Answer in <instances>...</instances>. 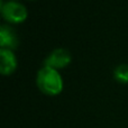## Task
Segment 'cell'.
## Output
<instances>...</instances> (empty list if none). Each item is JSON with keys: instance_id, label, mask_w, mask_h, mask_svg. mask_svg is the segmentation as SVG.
I'll return each instance as SVG.
<instances>
[{"instance_id": "5", "label": "cell", "mask_w": 128, "mask_h": 128, "mask_svg": "<svg viewBox=\"0 0 128 128\" xmlns=\"http://www.w3.org/2000/svg\"><path fill=\"white\" fill-rule=\"evenodd\" d=\"M0 72L9 74L16 68L17 60L14 52L9 48H0Z\"/></svg>"}, {"instance_id": "3", "label": "cell", "mask_w": 128, "mask_h": 128, "mask_svg": "<svg viewBox=\"0 0 128 128\" xmlns=\"http://www.w3.org/2000/svg\"><path fill=\"white\" fill-rule=\"evenodd\" d=\"M71 61V54L64 47H58L53 50L51 53L47 55V58L44 60L45 66H51V68H63Z\"/></svg>"}, {"instance_id": "1", "label": "cell", "mask_w": 128, "mask_h": 128, "mask_svg": "<svg viewBox=\"0 0 128 128\" xmlns=\"http://www.w3.org/2000/svg\"><path fill=\"white\" fill-rule=\"evenodd\" d=\"M36 82L38 88L47 94H56L62 90L63 86L62 78L56 68L45 65L38 70Z\"/></svg>"}, {"instance_id": "2", "label": "cell", "mask_w": 128, "mask_h": 128, "mask_svg": "<svg viewBox=\"0 0 128 128\" xmlns=\"http://www.w3.org/2000/svg\"><path fill=\"white\" fill-rule=\"evenodd\" d=\"M1 14L4 19L11 22H22L27 17V9L22 4L15 0H8L4 2L1 0Z\"/></svg>"}, {"instance_id": "4", "label": "cell", "mask_w": 128, "mask_h": 128, "mask_svg": "<svg viewBox=\"0 0 128 128\" xmlns=\"http://www.w3.org/2000/svg\"><path fill=\"white\" fill-rule=\"evenodd\" d=\"M18 43L19 40H18L15 30L9 25L2 24L0 27V46L1 48H15L17 47Z\"/></svg>"}, {"instance_id": "6", "label": "cell", "mask_w": 128, "mask_h": 128, "mask_svg": "<svg viewBox=\"0 0 128 128\" xmlns=\"http://www.w3.org/2000/svg\"><path fill=\"white\" fill-rule=\"evenodd\" d=\"M114 75L118 81L128 82V64L122 63L119 65H117L114 70Z\"/></svg>"}]
</instances>
